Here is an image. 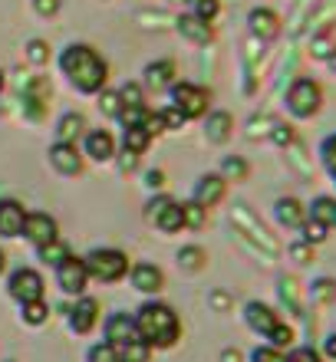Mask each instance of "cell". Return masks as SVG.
Instances as JSON below:
<instances>
[{
    "label": "cell",
    "instance_id": "6da1fadb",
    "mask_svg": "<svg viewBox=\"0 0 336 362\" xmlns=\"http://www.w3.org/2000/svg\"><path fill=\"white\" fill-rule=\"evenodd\" d=\"M59 69L69 76V83L79 89V93H99L106 86V76H109V66L106 59L99 57L93 47L86 43H73L59 53Z\"/></svg>",
    "mask_w": 336,
    "mask_h": 362
},
{
    "label": "cell",
    "instance_id": "7a4b0ae2",
    "mask_svg": "<svg viewBox=\"0 0 336 362\" xmlns=\"http://www.w3.org/2000/svg\"><path fill=\"white\" fill-rule=\"evenodd\" d=\"M135 333L149 346H172L178 339V316L165 303H145L135 316Z\"/></svg>",
    "mask_w": 336,
    "mask_h": 362
},
{
    "label": "cell",
    "instance_id": "3957f363",
    "mask_svg": "<svg viewBox=\"0 0 336 362\" xmlns=\"http://www.w3.org/2000/svg\"><path fill=\"white\" fill-rule=\"evenodd\" d=\"M284 105L294 119H313L323 109V86L310 76H297L284 93Z\"/></svg>",
    "mask_w": 336,
    "mask_h": 362
},
{
    "label": "cell",
    "instance_id": "277c9868",
    "mask_svg": "<svg viewBox=\"0 0 336 362\" xmlns=\"http://www.w3.org/2000/svg\"><path fill=\"white\" fill-rule=\"evenodd\" d=\"M83 264H86V274L103 280V284H112V280L125 276V270H129V257L122 250H93Z\"/></svg>",
    "mask_w": 336,
    "mask_h": 362
},
{
    "label": "cell",
    "instance_id": "5b68a950",
    "mask_svg": "<svg viewBox=\"0 0 336 362\" xmlns=\"http://www.w3.org/2000/svg\"><path fill=\"white\" fill-rule=\"evenodd\" d=\"M208 99H212V95H208L204 86H195V83H172V105L185 115V119H198V115H204Z\"/></svg>",
    "mask_w": 336,
    "mask_h": 362
},
{
    "label": "cell",
    "instance_id": "8992f818",
    "mask_svg": "<svg viewBox=\"0 0 336 362\" xmlns=\"http://www.w3.org/2000/svg\"><path fill=\"white\" fill-rule=\"evenodd\" d=\"M149 221H155V228L165 230V234H175V230L185 228V218H182V204H175L168 198H158L149 204Z\"/></svg>",
    "mask_w": 336,
    "mask_h": 362
},
{
    "label": "cell",
    "instance_id": "52a82bcc",
    "mask_svg": "<svg viewBox=\"0 0 336 362\" xmlns=\"http://www.w3.org/2000/svg\"><path fill=\"white\" fill-rule=\"evenodd\" d=\"M10 296H17L20 303H30V300H43V280H40L37 270L20 267L10 276Z\"/></svg>",
    "mask_w": 336,
    "mask_h": 362
},
{
    "label": "cell",
    "instance_id": "ba28073f",
    "mask_svg": "<svg viewBox=\"0 0 336 362\" xmlns=\"http://www.w3.org/2000/svg\"><path fill=\"white\" fill-rule=\"evenodd\" d=\"M57 280L66 293H83V290H86V280H89L86 264L79 257H66L63 264H57Z\"/></svg>",
    "mask_w": 336,
    "mask_h": 362
},
{
    "label": "cell",
    "instance_id": "9c48e42d",
    "mask_svg": "<svg viewBox=\"0 0 336 362\" xmlns=\"http://www.w3.org/2000/svg\"><path fill=\"white\" fill-rule=\"evenodd\" d=\"M248 30L257 40H264V43H267V40H277L280 37V17L270 7H254L248 13Z\"/></svg>",
    "mask_w": 336,
    "mask_h": 362
},
{
    "label": "cell",
    "instance_id": "30bf717a",
    "mask_svg": "<svg viewBox=\"0 0 336 362\" xmlns=\"http://www.w3.org/2000/svg\"><path fill=\"white\" fill-rule=\"evenodd\" d=\"M274 218H277L280 228L287 230H300L303 228V221H307V204L300 198H277V204H274Z\"/></svg>",
    "mask_w": 336,
    "mask_h": 362
},
{
    "label": "cell",
    "instance_id": "8fae6325",
    "mask_svg": "<svg viewBox=\"0 0 336 362\" xmlns=\"http://www.w3.org/2000/svg\"><path fill=\"white\" fill-rule=\"evenodd\" d=\"M244 320H248L250 329H254L257 336H264V339H267L270 329L280 323V316L274 313L267 303H260V300H250V303L244 306Z\"/></svg>",
    "mask_w": 336,
    "mask_h": 362
},
{
    "label": "cell",
    "instance_id": "7c38bea8",
    "mask_svg": "<svg viewBox=\"0 0 336 362\" xmlns=\"http://www.w3.org/2000/svg\"><path fill=\"white\" fill-rule=\"evenodd\" d=\"M224 191H228V181H224L221 175H204V178H198V185H195V204H202L204 211L214 208V204L224 198Z\"/></svg>",
    "mask_w": 336,
    "mask_h": 362
},
{
    "label": "cell",
    "instance_id": "4fadbf2b",
    "mask_svg": "<svg viewBox=\"0 0 336 362\" xmlns=\"http://www.w3.org/2000/svg\"><path fill=\"white\" fill-rule=\"evenodd\" d=\"M50 162H53V168L63 175H79V168H83V155L76 152V142H57L53 148H50Z\"/></svg>",
    "mask_w": 336,
    "mask_h": 362
},
{
    "label": "cell",
    "instance_id": "5bb4252c",
    "mask_svg": "<svg viewBox=\"0 0 336 362\" xmlns=\"http://www.w3.org/2000/svg\"><path fill=\"white\" fill-rule=\"evenodd\" d=\"M23 234H27L37 247L50 244V240H57V221L50 218V214H27L23 221Z\"/></svg>",
    "mask_w": 336,
    "mask_h": 362
},
{
    "label": "cell",
    "instance_id": "9a60e30c",
    "mask_svg": "<svg viewBox=\"0 0 336 362\" xmlns=\"http://www.w3.org/2000/svg\"><path fill=\"white\" fill-rule=\"evenodd\" d=\"M307 218L323 224V228L333 234L336 230V194H317V198L307 204Z\"/></svg>",
    "mask_w": 336,
    "mask_h": 362
},
{
    "label": "cell",
    "instance_id": "2e32d148",
    "mask_svg": "<svg viewBox=\"0 0 336 362\" xmlns=\"http://www.w3.org/2000/svg\"><path fill=\"white\" fill-rule=\"evenodd\" d=\"M178 33H182L185 40H192V43H212L214 40V30H212V23H204L202 17H195V13H182L178 17Z\"/></svg>",
    "mask_w": 336,
    "mask_h": 362
},
{
    "label": "cell",
    "instance_id": "e0dca14e",
    "mask_svg": "<svg viewBox=\"0 0 336 362\" xmlns=\"http://www.w3.org/2000/svg\"><path fill=\"white\" fill-rule=\"evenodd\" d=\"M23 221H27V211L17 201H0V234L4 238H17L23 230Z\"/></svg>",
    "mask_w": 336,
    "mask_h": 362
},
{
    "label": "cell",
    "instance_id": "ac0fdd59",
    "mask_svg": "<svg viewBox=\"0 0 336 362\" xmlns=\"http://www.w3.org/2000/svg\"><path fill=\"white\" fill-rule=\"evenodd\" d=\"M106 336H109V343L112 346H129L132 339H139V333H135V320H129V316H122V313L109 316Z\"/></svg>",
    "mask_w": 336,
    "mask_h": 362
},
{
    "label": "cell",
    "instance_id": "d6986e66",
    "mask_svg": "<svg viewBox=\"0 0 336 362\" xmlns=\"http://www.w3.org/2000/svg\"><path fill=\"white\" fill-rule=\"evenodd\" d=\"M96 320H99V303L89 300V296H83V300L73 306V316H69V323H73L76 333H89V329L96 326Z\"/></svg>",
    "mask_w": 336,
    "mask_h": 362
},
{
    "label": "cell",
    "instance_id": "ffe728a7",
    "mask_svg": "<svg viewBox=\"0 0 336 362\" xmlns=\"http://www.w3.org/2000/svg\"><path fill=\"white\" fill-rule=\"evenodd\" d=\"M86 155L93 162H109L115 155V139L106 132V129H99V132H89L86 135Z\"/></svg>",
    "mask_w": 336,
    "mask_h": 362
},
{
    "label": "cell",
    "instance_id": "44dd1931",
    "mask_svg": "<svg viewBox=\"0 0 336 362\" xmlns=\"http://www.w3.org/2000/svg\"><path fill=\"white\" fill-rule=\"evenodd\" d=\"M175 83V63L172 59H158L145 66V86L149 89H165Z\"/></svg>",
    "mask_w": 336,
    "mask_h": 362
},
{
    "label": "cell",
    "instance_id": "7402d4cb",
    "mask_svg": "<svg viewBox=\"0 0 336 362\" xmlns=\"http://www.w3.org/2000/svg\"><path fill=\"white\" fill-rule=\"evenodd\" d=\"M231 132H234V119H231L228 112H212L208 115V125H204V135H208V142L221 145L231 139Z\"/></svg>",
    "mask_w": 336,
    "mask_h": 362
},
{
    "label": "cell",
    "instance_id": "603a6c76",
    "mask_svg": "<svg viewBox=\"0 0 336 362\" xmlns=\"http://www.w3.org/2000/svg\"><path fill=\"white\" fill-rule=\"evenodd\" d=\"M132 284L135 290H142V293H158L162 290V270L152 267V264H139L132 270Z\"/></svg>",
    "mask_w": 336,
    "mask_h": 362
},
{
    "label": "cell",
    "instance_id": "cb8c5ba5",
    "mask_svg": "<svg viewBox=\"0 0 336 362\" xmlns=\"http://www.w3.org/2000/svg\"><path fill=\"white\" fill-rule=\"evenodd\" d=\"M86 129V122H83V115L79 112H66L63 119L57 122V135H59V142H73L79 132Z\"/></svg>",
    "mask_w": 336,
    "mask_h": 362
},
{
    "label": "cell",
    "instance_id": "d4e9b609",
    "mask_svg": "<svg viewBox=\"0 0 336 362\" xmlns=\"http://www.w3.org/2000/svg\"><path fill=\"white\" fill-rule=\"evenodd\" d=\"M149 142H152V135L145 132L142 125H132V129H125V135H122L125 152H135V155H142L145 148H149Z\"/></svg>",
    "mask_w": 336,
    "mask_h": 362
},
{
    "label": "cell",
    "instance_id": "484cf974",
    "mask_svg": "<svg viewBox=\"0 0 336 362\" xmlns=\"http://www.w3.org/2000/svg\"><path fill=\"white\" fill-rule=\"evenodd\" d=\"M310 296H313V303H333L336 300V280L333 276H320V280H313Z\"/></svg>",
    "mask_w": 336,
    "mask_h": 362
},
{
    "label": "cell",
    "instance_id": "4316f807",
    "mask_svg": "<svg viewBox=\"0 0 336 362\" xmlns=\"http://www.w3.org/2000/svg\"><path fill=\"white\" fill-rule=\"evenodd\" d=\"M317 155H320V165H323L330 175H336V132H330L327 139L320 142Z\"/></svg>",
    "mask_w": 336,
    "mask_h": 362
},
{
    "label": "cell",
    "instance_id": "83f0119b",
    "mask_svg": "<svg viewBox=\"0 0 336 362\" xmlns=\"http://www.w3.org/2000/svg\"><path fill=\"white\" fill-rule=\"evenodd\" d=\"M267 339H270V346H274V349H290L297 336H294V326H287L284 320H280V323L274 326V329H270Z\"/></svg>",
    "mask_w": 336,
    "mask_h": 362
},
{
    "label": "cell",
    "instance_id": "f1b7e54d",
    "mask_svg": "<svg viewBox=\"0 0 336 362\" xmlns=\"http://www.w3.org/2000/svg\"><path fill=\"white\" fill-rule=\"evenodd\" d=\"M330 238V230L323 228V224H317V221H303V228H300V240H307V244H313V247H320L323 240Z\"/></svg>",
    "mask_w": 336,
    "mask_h": 362
},
{
    "label": "cell",
    "instance_id": "f546056e",
    "mask_svg": "<svg viewBox=\"0 0 336 362\" xmlns=\"http://www.w3.org/2000/svg\"><path fill=\"white\" fill-rule=\"evenodd\" d=\"M336 49V30L333 33H327V30H320L317 37H313V57L317 59H330Z\"/></svg>",
    "mask_w": 336,
    "mask_h": 362
},
{
    "label": "cell",
    "instance_id": "4dcf8cb0",
    "mask_svg": "<svg viewBox=\"0 0 336 362\" xmlns=\"http://www.w3.org/2000/svg\"><path fill=\"white\" fill-rule=\"evenodd\" d=\"M188 4H192L195 17H202L204 23H212V20L221 13V0H188Z\"/></svg>",
    "mask_w": 336,
    "mask_h": 362
},
{
    "label": "cell",
    "instance_id": "1f68e13d",
    "mask_svg": "<svg viewBox=\"0 0 336 362\" xmlns=\"http://www.w3.org/2000/svg\"><path fill=\"white\" fill-rule=\"evenodd\" d=\"M221 178L224 181H244L248 178V162H244V158H224V165H221Z\"/></svg>",
    "mask_w": 336,
    "mask_h": 362
},
{
    "label": "cell",
    "instance_id": "d6a6232c",
    "mask_svg": "<svg viewBox=\"0 0 336 362\" xmlns=\"http://www.w3.org/2000/svg\"><path fill=\"white\" fill-rule=\"evenodd\" d=\"M66 257H69V250L63 247V244H59V238H57V240H50V244H43V247H40V260H43V264H63Z\"/></svg>",
    "mask_w": 336,
    "mask_h": 362
},
{
    "label": "cell",
    "instance_id": "836d02e7",
    "mask_svg": "<svg viewBox=\"0 0 336 362\" xmlns=\"http://www.w3.org/2000/svg\"><path fill=\"white\" fill-rule=\"evenodd\" d=\"M119 103H122V109H132V105H145L142 86H139V83H125V86L119 89Z\"/></svg>",
    "mask_w": 336,
    "mask_h": 362
},
{
    "label": "cell",
    "instance_id": "e575fe53",
    "mask_svg": "<svg viewBox=\"0 0 336 362\" xmlns=\"http://www.w3.org/2000/svg\"><path fill=\"white\" fill-rule=\"evenodd\" d=\"M284 362H323V356L313 346H290V353L284 356Z\"/></svg>",
    "mask_w": 336,
    "mask_h": 362
},
{
    "label": "cell",
    "instance_id": "d590c367",
    "mask_svg": "<svg viewBox=\"0 0 336 362\" xmlns=\"http://www.w3.org/2000/svg\"><path fill=\"white\" fill-rule=\"evenodd\" d=\"M149 349H152L149 343L132 339L129 346H122V362H149Z\"/></svg>",
    "mask_w": 336,
    "mask_h": 362
},
{
    "label": "cell",
    "instance_id": "8d00e7d4",
    "mask_svg": "<svg viewBox=\"0 0 336 362\" xmlns=\"http://www.w3.org/2000/svg\"><path fill=\"white\" fill-rule=\"evenodd\" d=\"M89 362H122V353H119V346L103 343V346H93Z\"/></svg>",
    "mask_w": 336,
    "mask_h": 362
},
{
    "label": "cell",
    "instance_id": "74e56055",
    "mask_svg": "<svg viewBox=\"0 0 336 362\" xmlns=\"http://www.w3.org/2000/svg\"><path fill=\"white\" fill-rule=\"evenodd\" d=\"M47 303H43V300H30V303H23V320H27V323H33V326H40L43 323V320H47Z\"/></svg>",
    "mask_w": 336,
    "mask_h": 362
},
{
    "label": "cell",
    "instance_id": "f35d334b",
    "mask_svg": "<svg viewBox=\"0 0 336 362\" xmlns=\"http://www.w3.org/2000/svg\"><path fill=\"white\" fill-rule=\"evenodd\" d=\"M182 218L188 228H202L204 224V208L202 204H195V201H188V204H182Z\"/></svg>",
    "mask_w": 336,
    "mask_h": 362
},
{
    "label": "cell",
    "instance_id": "ab89813d",
    "mask_svg": "<svg viewBox=\"0 0 336 362\" xmlns=\"http://www.w3.org/2000/svg\"><path fill=\"white\" fill-rule=\"evenodd\" d=\"M27 59L30 63H37V66H43L50 59V47L43 43V40H30L27 43Z\"/></svg>",
    "mask_w": 336,
    "mask_h": 362
},
{
    "label": "cell",
    "instance_id": "60d3db41",
    "mask_svg": "<svg viewBox=\"0 0 336 362\" xmlns=\"http://www.w3.org/2000/svg\"><path fill=\"white\" fill-rule=\"evenodd\" d=\"M178 260H182V267H188V270H202L204 250L202 247H185L182 254H178Z\"/></svg>",
    "mask_w": 336,
    "mask_h": 362
},
{
    "label": "cell",
    "instance_id": "b9f144b4",
    "mask_svg": "<svg viewBox=\"0 0 336 362\" xmlns=\"http://www.w3.org/2000/svg\"><path fill=\"white\" fill-rule=\"evenodd\" d=\"M250 362H284V349H274V346H257L250 353Z\"/></svg>",
    "mask_w": 336,
    "mask_h": 362
},
{
    "label": "cell",
    "instance_id": "7bdbcfd3",
    "mask_svg": "<svg viewBox=\"0 0 336 362\" xmlns=\"http://www.w3.org/2000/svg\"><path fill=\"white\" fill-rule=\"evenodd\" d=\"M313 244H307V240H294V244H290V257L297 260V264H310V260H313Z\"/></svg>",
    "mask_w": 336,
    "mask_h": 362
},
{
    "label": "cell",
    "instance_id": "ee69618b",
    "mask_svg": "<svg viewBox=\"0 0 336 362\" xmlns=\"http://www.w3.org/2000/svg\"><path fill=\"white\" fill-rule=\"evenodd\" d=\"M270 142L290 145V142H294V129H290L287 122H274V129H270Z\"/></svg>",
    "mask_w": 336,
    "mask_h": 362
},
{
    "label": "cell",
    "instance_id": "f6af8a7d",
    "mask_svg": "<svg viewBox=\"0 0 336 362\" xmlns=\"http://www.w3.org/2000/svg\"><path fill=\"white\" fill-rule=\"evenodd\" d=\"M162 122H165V129H182V122H185V115L175 109V105H168V109H162Z\"/></svg>",
    "mask_w": 336,
    "mask_h": 362
},
{
    "label": "cell",
    "instance_id": "bcb514c9",
    "mask_svg": "<svg viewBox=\"0 0 336 362\" xmlns=\"http://www.w3.org/2000/svg\"><path fill=\"white\" fill-rule=\"evenodd\" d=\"M99 105H103V112H106V115H119V109H122V103H119V93H103Z\"/></svg>",
    "mask_w": 336,
    "mask_h": 362
},
{
    "label": "cell",
    "instance_id": "7dc6e473",
    "mask_svg": "<svg viewBox=\"0 0 336 362\" xmlns=\"http://www.w3.org/2000/svg\"><path fill=\"white\" fill-rule=\"evenodd\" d=\"M33 10H37L40 17H53L59 10V0H33Z\"/></svg>",
    "mask_w": 336,
    "mask_h": 362
},
{
    "label": "cell",
    "instance_id": "c3c4849f",
    "mask_svg": "<svg viewBox=\"0 0 336 362\" xmlns=\"http://www.w3.org/2000/svg\"><path fill=\"white\" fill-rule=\"evenodd\" d=\"M135 165H139V155H135V152H122V158H119V168H122V172H132Z\"/></svg>",
    "mask_w": 336,
    "mask_h": 362
},
{
    "label": "cell",
    "instance_id": "681fc988",
    "mask_svg": "<svg viewBox=\"0 0 336 362\" xmlns=\"http://www.w3.org/2000/svg\"><path fill=\"white\" fill-rule=\"evenodd\" d=\"M320 356H327V359L336 362V333H330L327 339H323V353H320Z\"/></svg>",
    "mask_w": 336,
    "mask_h": 362
},
{
    "label": "cell",
    "instance_id": "f907efd6",
    "mask_svg": "<svg viewBox=\"0 0 336 362\" xmlns=\"http://www.w3.org/2000/svg\"><path fill=\"white\" fill-rule=\"evenodd\" d=\"M145 185H152V188H162V185H165V175H162V172H149V175H145Z\"/></svg>",
    "mask_w": 336,
    "mask_h": 362
},
{
    "label": "cell",
    "instance_id": "816d5d0a",
    "mask_svg": "<svg viewBox=\"0 0 336 362\" xmlns=\"http://www.w3.org/2000/svg\"><path fill=\"white\" fill-rule=\"evenodd\" d=\"M221 362H241V356H238V353H231V349H228V353L221 356Z\"/></svg>",
    "mask_w": 336,
    "mask_h": 362
},
{
    "label": "cell",
    "instance_id": "f5cc1de1",
    "mask_svg": "<svg viewBox=\"0 0 336 362\" xmlns=\"http://www.w3.org/2000/svg\"><path fill=\"white\" fill-rule=\"evenodd\" d=\"M214 306H228V296H224V293H214Z\"/></svg>",
    "mask_w": 336,
    "mask_h": 362
},
{
    "label": "cell",
    "instance_id": "db71d44e",
    "mask_svg": "<svg viewBox=\"0 0 336 362\" xmlns=\"http://www.w3.org/2000/svg\"><path fill=\"white\" fill-rule=\"evenodd\" d=\"M327 63H330V66H336V49H333V57H330V59H327Z\"/></svg>",
    "mask_w": 336,
    "mask_h": 362
},
{
    "label": "cell",
    "instance_id": "11a10c76",
    "mask_svg": "<svg viewBox=\"0 0 336 362\" xmlns=\"http://www.w3.org/2000/svg\"><path fill=\"white\" fill-rule=\"evenodd\" d=\"M0 270H4V250H0Z\"/></svg>",
    "mask_w": 336,
    "mask_h": 362
},
{
    "label": "cell",
    "instance_id": "9f6ffc18",
    "mask_svg": "<svg viewBox=\"0 0 336 362\" xmlns=\"http://www.w3.org/2000/svg\"><path fill=\"white\" fill-rule=\"evenodd\" d=\"M330 178H333V191H336V175H330Z\"/></svg>",
    "mask_w": 336,
    "mask_h": 362
},
{
    "label": "cell",
    "instance_id": "6f0895ef",
    "mask_svg": "<svg viewBox=\"0 0 336 362\" xmlns=\"http://www.w3.org/2000/svg\"><path fill=\"white\" fill-rule=\"evenodd\" d=\"M172 4H188V0H172Z\"/></svg>",
    "mask_w": 336,
    "mask_h": 362
},
{
    "label": "cell",
    "instance_id": "680465c9",
    "mask_svg": "<svg viewBox=\"0 0 336 362\" xmlns=\"http://www.w3.org/2000/svg\"><path fill=\"white\" fill-rule=\"evenodd\" d=\"M0 89H4V73H0Z\"/></svg>",
    "mask_w": 336,
    "mask_h": 362
}]
</instances>
